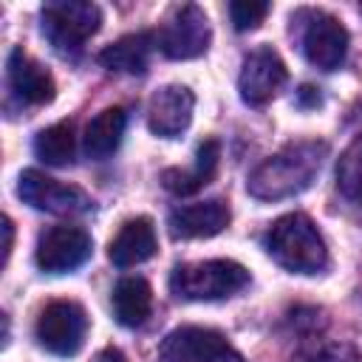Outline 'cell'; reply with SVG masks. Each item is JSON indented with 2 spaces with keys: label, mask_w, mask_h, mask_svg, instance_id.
Listing matches in <instances>:
<instances>
[{
  "label": "cell",
  "mask_w": 362,
  "mask_h": 362,
  "mask_svg": "<svg viewBox=\"0 0 362 362\" xmlns=\"http://www.w3.org/2000/svg\"><path fill=\"white\" fill-rule=\"evenodd\" d=\"M328 156L325 141H291L263 158L246 178V189L257 201H283L311 187Z\"/></svg>",
  "instance_id": "obj_1"
},
{
  "label": "cell",
  "mask_w": 362,
  "mask_h": 362,
  "mask_svg": "<svg viewBox=\"0 0 362 362\" xmlns=\"http://www.w3.org/2000/svg\"><path fill=\"white\" fill-rule=\"evenodd\" d=\"M263 246L266 255L291 274H320L328 266V246L305 212H288L277 218L269 226Z\"/></svg>",
  "instance_id": "obj_2"
},
{
  "label": "cell",
  "mask_w": 362,
  "mask_h": 362,
  "mask_svg": "<svg viewBox=\"0 0 362 362\" xmlns=\"http://www.w3.org/2000/svg\"><path fill=\"white\" fill-rule=\"evenodd\" d=\"M249 280V269L235 260H198L173 269L170 291L187 303H212L243 291Z\"/></svg>",
  "instance_id": "obj_3"
},
{
  "label": "cell",
  "mask_w": 362,
  "mask_h": 362,
  "mask_svg": "<svg viewBox=\"0 0 362 362\" xmlns=\"http://www.w3.org/2000/svg\"><path fill=\"white\" fill-rule=\"evenodd\" d=\"M40 17H42V34L59 57L82 54L88 37H93L102 25V8L96 3H85V0L45 3Z\"/></svg>",
  "instance_id": "obj_4"
},
{
  "label": "cell",
  "mask_w": 362,
  "mask_h": 362,
  "mask_svg": "<svg viewBox=\"0 0 362 362\" xmlns=\"http://www.w3.org/2000/svg\"><path fill=\"white\" fill-rule=\"evenodd\" d=\"M34 337L54 356H76L88 337V314L74 300H54L40 311Z\"/></svg>",
  "instance_id": "obj_5"
},
{
  "label": "cell",
  "mask_w": 362,
  "mask_h": 362,
  "mask_svg": "<svg viewBox=\"0 0 362 362\" xmlns=\"http://www.w3.org/2000/svg\"><path fill=\"white\" fill-rule=\"evenodd\" d=\"M209 42H212L209 20L204 8L195 3L178 6L156 34V45L170 59H195L206 54Z\"/></svg>",
  "instance_id": "obj_6"
},
{
  "label": "cell",
  "mask_w": 362,
  "mask_h": 362,
  "mask_svg": "<svg viewBox=\"0 0 362 362\" xmlns=\"http://www.w3.org/2000/svg\"><path fill=\"white\" fill-rule=\"evenodd\" d=\"M158 362H243V356L215 328L181 325L158 345Z\"/></svg>",
  "instance_id": "obj_7"
},
{
  "label": "cell",
  "mask_w": 362,
  "mask_h": 362,
  "mask_svg": "<svg viewBox=\"0 0 362 362\" xmlns=\"http://www.w3.org/2000/svg\"><path fill=\"white\" fill-rule=\"evenodd\" d=\"M17 195L31 209L48 212V215H85L93 201L85 189L74 184H62L40 170H23L17 178Z\"/></svg>",
  "instance_id": "obj_8"
},
{
  "label": "cell",
  "mask_w": 362,
  "mask_h": 362,
  "mask_svg": "<svg viewBox=\"0 0 362 362\" xmlns=\"http://www.w3.org/2000/svg\"><path fill=\"white\" fill-rule=\"evenodd\" d=\"M93 252V240L82 226L57 223L48 226L37 240V266L48 274H65L79 269Z\"/></svg>",
  "instance_id": "obj_9"
},
{
  "label": "cell",
  "mask_w": 362,
  "mask_h": 362,
  "mask_svg": "<svg viewBox=\"0 0 362 362\" xmlns=\"http://www.w3.org/2000/svg\"><path fill=\"white\" fill-rule=\"evenodd\" d=\"M286 62L280 59V54L272 45H260L255 51L246 54L240 76H238V90L240 99L252 107L266 105L286 82Z\"/></svg>",
  "instance_id": "obj_10"
},
{
  "label": "cell",
  "mask_w": 362,
  "mask_h": 362,
  "mask_svg": "<svg viewBox=\"0 0 362 362\" xmlns=\"http://www.w3.org/2000/svg\"><path fill=\"white\" fill-rule=\"evenodd\" d=\"M303 54L320 71H334L348 54V28L325 11H314L303 31Z\"/></svg>",
  "instance_id": "obj_11"
},
{
  "label": "cell",
  "mask_w": 362,
  "mask_h": 362,
  "mask_svg": "<svg viewBox=\"0 0 362 362\" xmlns=\"http://www.w3.org/2000/svg\"><path fill=\"white\" fill-rule=\"evenodd\" d=\"M195 110V93L187 85H164L150 96L147 105V127L161 139L181 136Z\"/></svg>",
  "instance_id": "obj_12"
},
{
  "label": "cell",
  "mask_w": 362,
  "mask_h": 362,
  "mask_svg": "<svg viewBox=\"0 0 362 362\" xmlns=\"http://www.w3.org/2000/svg\"><path fill=\"white\" fill-rule=\"evenodd\" d=\"M229 221H232V212H229V204L223 198L181 204L167 215V226H170V235L175 240L221 235L229 226Z\"/></svg>",
  "instance_id": "obj_13"
},
{
  "label": "cell",
  "mask_w": 362,
  "mask_h": 362,
  "mask_svg": "<svg viewBox=\"0 0 362 362\" xmlns=\"http://www.w3.org/2000/svg\"><path fill=\"white\" fill-rule=\"evenodd\" d=\"M6 76H8V88L14 90V96L25 105H45L57 93L54 76L37 59H31L23 48H11L8 62H6Z\"/></svg>",
  "instance_id": "obj_14"
},
{
  "label": "cell",
  "mask_w": 362,
  "mask_h": 362,
  "mask_svg": "<svg viewBox=\"0 0 362 362\" xmlns=\"http://www.w3.org/2000/svg\"><path fill=\"white\" fill-rule=\"evenodd\" d=\"M158 249V240H156V226L150 218L139 215V218H130L119 226L116 238L110 240L107 246V257L113 266L119 269H130V266H139L144 260H150Z\"/></svg>",
  "instance_id": "obj_15"
},
{
  "label": "cell",
  "mask_w": 362,
  "mask_h": 362,
  "mask_svg": "<svg viewBox=\"0 0 362 362\" xmlns=\"http://www.w3.org/2000/svg\"><path fill=\"white\" fill-rule=\"evenodd\" d=\"M218 164H221V144H218V139H204L198 144V150H195V164L189 170H181V167L164 170L161 173V184L173 195H192V192L204 189L215 178Z\"/></svg>",
  "instance_id": "obj_16"
},
{
  "label": "cell",
  "mask_w": 362,
  "mask_h": 362,
  "mask_svg": "<svg viewBox=\"0 0 362 362\" xmlns=\"http://www.w3.org/2000/svg\"><path fill=\"white\" fill-rule=\"evenodd\" d=\"M124 127H127V113L124 107H105L99 110L88 127H85V136H82V150L90 161H105L107 156L116 153V147L122 144V136H124Z\"/></svg>",
  "instance_id": "obj_17"
},
{
  "label": "cell",
  "mask_w": 362,
  "mask_h": 362,
  "mask_svg": "<svg viewBox=\"0 0 362 362\" xmlns=\"http://www.w3.org/2000/svg\"><path fill=\"white\" fill-rule=\"evenodd\" d=\"M156 45V34L150 31H139V34H127L122 40H116L113 45H107L99 54V62L107 71L116 74H130V76H141L150 65V51Z\"/></svg>",
  "instance_id": "obj_18"
},
{
  "label": "cell",
  "mask_w": 362,
  "mask_h": 362,
  "mask_svg": "<svg viewBox=\"0 0 362 362\" xmlns=\"http://www.w3.org/2000/svg\"><path fill=\"white\" fill-rule=\"evenodd\" d=\"M113 317L124 328H139L153 311V288L144 277H122L110 294Z\"/></svg>",
  "instance_id": "obj_19"
},
{
  "label": "cell",
  "mask_w": 362,
  "mask_h": 362,
  "mask_svg": "<svg viewBox=\"0 0 362 362\" xmlns=\"http://www.w3.org/2000/svg\"><path fill=\"white\" fill-rule=\"evenodd\" d=\"M74 150H76V136L71 122H57L34 136V156L51 167H68L74 161Z\"/></svg>",
  "instance_id": "obj_20"
},
{
  "label": "cell",
  "mask_w": 362,
  "mask_h": 362,
  "mask_svg": "<svg viewBox=\"0 0 362 362\" xmlns=\"http://www.w3.org/2000/svg\"><path fill=\"white\" fill-rule=\"evenodd\" d=\"M337 189L351 204H362V133L345 147L337 161Z\"/></svg>",
  "instance_id": "obj_21"
},
{
  "label": "cell",
  "mask_w": 362,
  "mask_h": 362,
  "mask_svg": "<svg viewBox=\"0 0 362 362\" xmlns=\"http://www.w3.org/2000/svg\"><path fill=\"white\" fill-rule=\"evenodd\" d=\"M291 362H362V356L348 342H317L303 348Z\"/></svg>",
  "instance_id": "obj_22"
},
{
  "label": "cell",
  "mask_w": 362,
  "mask_h": 362,
  "mask_svg": "<svg viewBox=\"0 0 362 362\" xmlns=\"http://www.w3.org/2000/svg\"><path fill=\"white\" fill-rule=\"evenodd\" d=\"M269 8L272 6L263 0H235V3H229V20H232L235 31H255L266 20Z\"/></svg>",
  "instance_id": "obj_23"
},
{
  "label": "cell",
  "mask_w": 362,
  "mask_h": 362,
  "mask_svg": "<svg viewBox=\"0 0 362 362\" xmlns=\"http://www.w3.org/2000/svg\"><path fill=\"white\" fill-rule=\"evenodd\" d=\"M320 102H322L320 88H314V85H303V88L297 90V105H300V107H317Z\"/></svg>",
  "instance_id": "obj_24"
},
{
  "label": "cell",
  "mask_w": 362,
  "mask_h": 362,
  "mask_svg": "<svg viewBox=\"0 0 362 362\" xmlns=\"http://www.w3.org/2000/svg\"><path fill=\"white\" fill-rule=\"evenodd\" d=\"M11 246H14V223L8 215H3V263H8Z\"/></svg>",
  "instance_id": "obj_25"
},
{
  "label": "cell",
  "mask_w": 362,
  "mask_h": 362,
  "mask_svg": "<svg viewBox=\"0 0 362 362\" xmlns=\"http://www.w3.org/2000/svg\"><path fill=\"white\" fill-rule=\"evenodd\" d=\"M90 362H127V359H124V354H122L119 348L110 345V348H102Z\"/></svg>",
  "instance_id": "obj_26"
}]
</instances>
